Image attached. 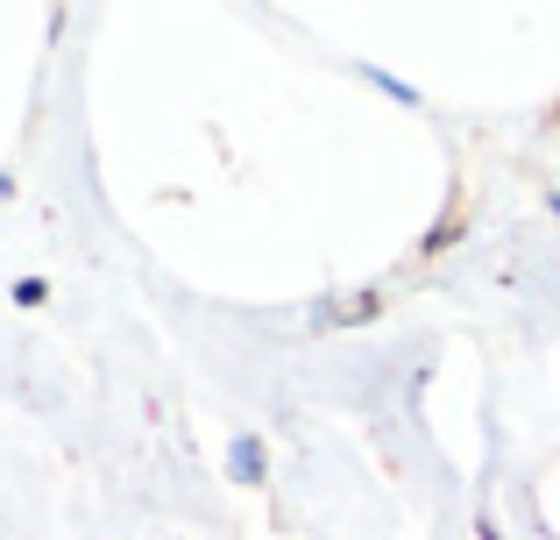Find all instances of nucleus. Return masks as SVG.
Returning a JSON list of instances; mask_svg holds the SVG:
<instances>
[{"label":"nucleus","mask_w":560,"mask_h":540,"mask_svg":"<svg viewBox=\"0 0 560 540\" xmlns=\"http://www.w3.org/2000/svg\"><path fill=\"white\" fill-rule=\"evenodd\" d=\"M228 470H234V484H248V491L262 484V441L256 434H242V441L228 448Z\"/></svg>","instance_id":"1"},{"label":"nucleus","mask_w":560,"mask_h":540,"mask_svg":"<svg viewBox=\"0 0 560 540\" xmlns=\"http://www.w3.org/2000/svg\"><path fill=\"white\" fill-rule=\"evenodd\" d=\"M553 214H560V199H553Z\"/></svg>","instance_id":"2"}]
</instances>
